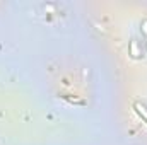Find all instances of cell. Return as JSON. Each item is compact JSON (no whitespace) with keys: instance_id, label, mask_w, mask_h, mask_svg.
Returning <instances> with one entry per match:
<instances>
[{"instance_id":"obj_1","label":"cell","mask_w":147,"mask_h":145,"mask_svg":"<svg viewBox=\"0 0 147 145\" xmlns=\"http://www.w3.org/2000/svg\"><path fill=\"white\" fill-rule=\"evenodd\" d=\"M134 109H135V113H137V114H139V116L147 123V109L144 108L140 103H134Z\"/></svg>"},{"instance_id":"obj_2","label":"cell","mask_w":147,"mask_h":145,"mask_svg":"<svg viewBox=\"0 0 147 145\" xmlns=\"http://www.w3.org/2000/svg\"><path fill=\"white\" fill-rule=\"evenodd\" d=\"M130 48H132V55H134V56H139V53H137V41H135V39L130 41Z\"/></svg>"}]
</instances>
